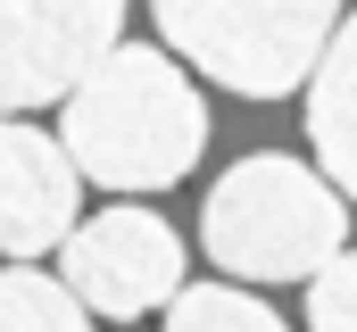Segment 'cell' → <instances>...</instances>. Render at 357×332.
Returning <instances> with one entry per match:
<instances>
[{
  "label": "cell",
  "mask_w": 357,
  "mask_h": 332,
  "mask_svg": "<svg viewBox=\"0 0 357 332\" xmlns=\"http://www.w3.org/2000/svg\"><path fill=\"white\" fill-rule=\"evenodd\" d=\"M59 142L75 150L84 183L100 191H167L183 183L199 150H208V108L191 75L175 67V50H150V42H125L100 75L59 108Z\"/></svg>",
  "instance_id": "cell-1"
},
{
  "label": "cell",
  "mask_w": 357,
  "mask_h": 332,
  "mask_svg": "<svg viewBox=\"0 0 357 332\" xmlns=\"http://www.w3.org/2000/svg\"><path fill=\"white\" fill-rule=\"evenodd\" d=\"M341 199L349 191L333 174L258 150V158L216 174L208 216H199V241L241 282H299V274H324L349 249V208Z\"/></svg>",
  "instance_id": "cell-2"
},
{
  "label": "cell",
  "mask_w": 357,
  "mask_h": 332,
  "mask_svg": "<svg viewBox=\"0 0 357 332\" xmlns=\"http://www.w3.org/2000/svg\"><path fill=\"white\" fill-rule=\"evenodd\" d=\"M167 50L241 100H282L316 83L333 33L349 25L341 0H150Z\"/></svg>",
  "instance_id": "cell-3"
},
{
  "label": "cell",
  "mask_w": 357,
  "mask_h": 332,
  "mask_svg": "<svg viewBox=\"0 0 357 332\" xmlns=\"http://www.w3.org/2000/svg\"><path fill=\"white\" fill-rule=\"evenodd\" d=\"M125 0H0V100H75L125 42Z\"/></svg>",
  "instance_id": "cell-4"
},
{
  "label": "cell",
  "mask_w": 357,
  "mask_h": 332,
  "mask_svg": "<svg viewBox=\"0 0 357 332\" xmlns=\"http://www.w3.org/2000/svg\"><path fill=\"white\" fill-rule=\"evenodd\" d=\"M59 266H67V282H75V299L91 316H116V324L183 299V241L150 208H100L84 233L59 249Z\"/></svg>",
  "instance_id": "cell-5"
},
{
  "label": "cell",
  "mask_w": 357,
  "mask_h": 332,
  "mask_svg": "<svg viewBox=\"0 0 357 332\" xmlns=\"http://www.w3.org/2000/svg\"><path fill=\"white\" fill-rule=\"evenodd\" d=\"M0 249H8V266H33L42 249H67L84 233V166L75 150L59 142V133H42V125H8L0 133Z\"/></svg>",
  "instance_id": "cell-6"
},
{
  "label": "cell",
  "mask_w": 357,
  "mask_h": 332,
  "mask_svg": "<svg viewBox=\"0 0 357 332\" xmlns=\"http://www.w3.org/2000/svg\"><path fill=\"white\" fill-rule=\"evenodd\" d=\"M307 142H316L324 174L357 199V8H349V25L333 33L316 83H307Z\"/></svg>",
  "instance_id": "cell-7"
},
{
  "label": "cell",
  "mask_w": 357,
  "mask_h": 332,
  "mask_svg": "<svg viewBox=\"0 0 357 332\" xmlns=\"http://www.w3.org/2000/svg\"><path fill=\"white\" fill-rule=\"evenodd\" d=\"M0 324L8 332H91V308L75 299V282H59L42 266H8L0 274Z\"/></svg>",
  "instance_id": "cell-8"
},
{
  "label": "cell",
  "mask_w": 357,
  "mask_h": 332,
  "mask_svg": "<svg viewBox=\"0 0 357 332\" xmlns=\"http://www.w3.org/2000/svg\"><path fill=\"white\" fill-rule=\"evenodd\" d=\"M167 332H291L266 299H250L241 282H191L175 308H167Z\"/></svg>",
  "instance_id": "cell-9"
},
{
  "label": "cell",
  "mask_w": 357,
  "mask_h": 332,
  "mask_svg": "<svg viewBox=\"0 0 357 332\" xmlns=\"http://www.w3.org/2000/svg\"><path fill=\"white\" fill-rule=\"evenodd\" d=\"M307 324L316 332H357V249H341L324 274H307Z\"/></svg>",
  "instance_id": "cell-10"
}]
</instances>
